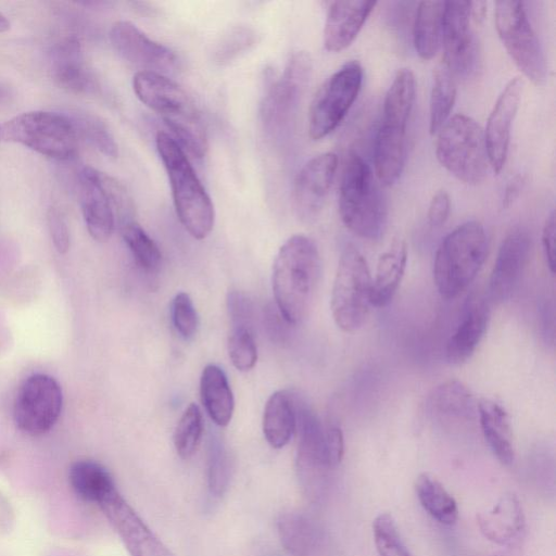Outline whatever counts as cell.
I'll return each mask as SVG.
<instances>
[{
    "mask_svg": "<svg viewBox=\"0 0 556 556\" xmlns=\"http://www.w3.org/2000/svg\"><path fill=\"white\" fill-rule=\"evenodd\" d=\"M277 531L281 544L292 556H330L331 545L326 530L304 514H281Z\"/></svg>",
    "mask_w": 556,
    "mask_h": 556,
    "instance_id": "603a6c76",
    "label": "cell"
},
{
    "mask_svg": "<svg viewBox=\"0 0 556 556\" xmlns=\"http://www.w3.org/2000/svg\"><path fill=\"white\" fill-rule=\"evenodd\" d=\"M8 96L5 88L0 84V102H2Z\"/></svg>",
    "mask_w": 556,
    "mask_h": 556,
    "instance_id": "11a10c76",
    "label": "cell"
},
{
    "mask_svg": "<svg viewBox=\"0 0 556 556\" xmlns=\"http://www.w3.org/2000/svg\"><path fill=\"white\" fill-rule=\"evenodd\" d=\"M98 507L114 528L130 556H175L147 527L118 490Z\"/></svg>",
    "mask_w": 556,
    "mask_h": 556,
    "instance_id": "e0dca14e",
    "label": "cell"
},
{
    "mask_svg": "<svg viewBox=\"0 0 556 556\" xmlns=\"http://www.w3.org/2000/svg\"><path fill=\"white\" fill-rule=\"evenodd\" d=\"M372 533L377 556H413L390 514L381 513L375 518Z\"/></svg>",
    "mask_w": 556,
    "mask_h": 556,
    "instance_id": "b9f144b4",
    "label": "cell"
},
{
    "mask_svg": "<svg viewBox=\"0 0 556 556\" xmlns=\"http://www.w3.org/2000/svg\"><path fill=\"white\" fill-rule=\"evenodd\" d=\"M443 62L457 77H468L478 63V47L471 26L470 1H446L443 7Z\"/></svg>",
    "mask_w": 556,
    "mask_h": 556,
    "instance_id": "9a60e30c",
    "label": "cell"
},
{
    "mask_svg": "<svg viewBox=\"0 0 556 556\" xmlns=\"http://www.w3.org/2000/svg\"><path fill=\"white\" fill-rule=\"evenodd\" d=\"M556 220L555 212L552 211L546 217L542 229V247L551 273H555L556 267Z\"/></svg>",
    "mask_w": 556,
    "mask_h": 556,
    "instance_id": "f907efd6",
    "label": "cell"
},
{
    "mask_svg": "<svg viewBox=\"0 0 556 556\" xmlns=\"http://www.w3.org/2000/svg\"><path fill=\"white\" fill-rule=\"evenodd\" d=\"M495 556H520V555H518L515 552H506V553L497 554Z\"/></svg>",
    "mask_w": 556,
    "mask_h": 556,
    "instance_id": "9f6ffc18",
    "label": "cell"
},
{
    "mask_svg": "<svg viewBox=\"0 0 556 556\" xmlns=\"http://www.w3.org/2000/svg\"><path fill=\"white\" fill-rule=\"evenodd\" d=\"M490 319L488 302L480 295L468 296L459 321L445 346L448 363L459 365L468 361L481 342Z\"/></svg>",
    "mask_w": 556,
    "mask_h": 556,
    "instance_id": "44dd1931",
    "label": "cell"
},
{
    "mask_svg": "<svg viewBox=\"0 0 556 556\" xmlns=\"http://www.w3.org/2000/svg\"><path fill=\"white\" fill-rule=\"evenodd\" d=\"M122 236L135 262L146 271H154L162 260L161 251L155 241L136 222L123 224Z\"/></svg>",
    "mask_w": 556,
    "mask_h": 556,
    "instance_id": "8d00e7d4",
    "label": "cell"
},
{
    "mask_svg": "<svg viewBox=\"0 0 556 556\" xmlns=\"http://www.w3.org/2000/svg\"><path fill=\"white\" fill-rule=\"evenodd\" d=\"M296 427L295 399L286 390L274 392L266 402L263 432L268 444L281 448L288 444Z\"/></svg>",
    "mask_w": 556,
    "mask_h": 556,
    "instance_id": "4dcf8cb0",
    "label": "cell"
},
{
    "mask_svg": "<svg viewBox=\"0 0 556 556\" xmlns=\"http://www.w3.org/2000/svg\"><path fill=\"white\" fill-rule=\"evenodd\" d=\"M228 354L238 370H251L257 361L254 332L245 329H231L228 338Z\"/></svg>",
    "mask_w": 556,
    "mask_h": 556,
    "instance_id": "7bdbcfd3",
    "label": "cell"
},
{
    "mask_svg": "<svg viewBox=\"0 0 556 556\" xmlns=\"http://www.w3.org/2000/svg\"><path fill=\"white\" fill-rule=\"evenodd\" d=\"M206 472L210 494L222 497L231 479V459L223 440L216 434L210 437Z\"/></svg>",
    "mask_w": 556,
    "mask_h": 556,
    "instance_id": "f35d334b",
    "label": "cell"
},
{
    "mask_svg": "<svg viewBox=\"0 0 556 556\" xmlns=\"http://www.w3.org/2000/svg\"><path fill=\"white\" fill-rule=\"evenodd\" d=\"M477 523L489 541L509 545L523 532L526 519L519 500L506 493L492 507L477 515Z\"/></svg>",
    "mask_w": 556,
    "mask_h": 556,
    "instance_id": "d4e9b609",
    "label": "cell"
},
{
    "mask_svg": "<svg viewBox=\"0 0 556 556\" xmlns=\"http://www.w3.org/2000/svg\"><path fill=\"white\" fill-rule=\"evenodd\" d=\"M531 240L522 228L511 230L503 240L490 276L489 296L493 302L508 300L517 289L526 267Z\"/></svg>",
    "mask_w": 556,
    "mask_h": 556,
    "instance_id": "ffe728a7",
    "label": "cell"
},
{
    "mask_svg": "<svg viewBox=\"0 0 556 556\" xmlns=\"http://www.w3.org/2000/svg\"><path fill=\"white\" fill-rule=\"evenodd\" d=\"M494 24L505 50L517 67L534 85H544L547 78L545 56L523 3L496 1Z\"/></svg>",
    "mask_w": 556,
    "mask_h": 556,
    "instance_id": "30bf717a",
    "label": "cell"
},
{
    "mask_svg": "<svg viewBox=\"0 0 556 556\" xmlns=\"http://www.w3.org/2000/svg\"><path fill=\"white\" fill-rule=\"evenodd\" d=\"M363 75L359 62L352 60L323 83L308 111V135L313 140L327 137L341 124L359 93Z\"/></svg>",
    "mask_w": 556,
    "mask_h": 556,
    "instance_id": "8fae6325",
    "label": "cell"
},
{
    "mask_svg": "<svg viewBox=\"0 0 556 556\" xmlns=\"http://www.w3.org/2000/svg\"><path fill=\"white\" fill-rule=\"evenodd\" d=\"M443 7L442 1L418 3L413 25V42L416 53L422 60L432 59L440 49Z\"/></svg>",
    "mask_w": 556,
    "mask_h": 556,
    "instance_id": "d6a6232c",
    "label": "cell"
},
{
    "mask_svg": "<svg viewBox=\"0 0 556 556\" xmlns=\"http://www.w3.org/2000/svg\"><path fill=\"white\" fill-rule=\"evenodd\" d=\"M320 275V255L312 238L294 235L280 247L273 266V292L275 305L292 326L309 315Z\"/></svg>",
    "mask_w": 556,
    "mask_h": 556,
    "instance_id": "6da1fadb",
    "label": "cell"
},
{
    "mask_svg": "<svg viewBox=\"0 0 556 556\" xmlns=\"http://www.w3.org/2000/svg\"><path fill=\"white\" fill-rule=\"evenodd\" d=\"M526 184V177L521 174L514 176L505 187L502 205L503 207H509L519 197L523 186Z\"/></svg>",
    "mask_w": 556,
    "mask_h": 556,
    "instance_id": "816d5d0a",
    "label": "cell"
},
{
    "mask_svg": "<svg viewBox=\"0 0 556 556\" xmlns=\"http://www.w3.org/2000/svg\"><path fill=\"white\" fill-rule=\"evenodd\" d=\"M200 395L212 421L219 427L227 426L232 418L235 400L227 376L219 366L210 364L204 367Z\"/></svg>",
    "mask_w": 556,
    "mask_h": 556,
    "instance_id": "f546056e",
    "label": "cell"
},
{
    "mask_svg": "<svg viewBox=\"0 0 556 556\" xmlns=\"http://www.w3.org/2000/svg\"><path fill=\"white\" fill-rule=\"evenodd\" d=\"M110 41L115 51L141 71L169 74L179 65L177 54L154 41L128 21H117L110 29Z\"/></svg>",
    "mask_w": 556,
    "mask_h": 556,
    "instance_id": "2e32d148",
    "label": "cell"
},
{
    "mask_svg": "<svg viewBox=\"0 0 556 556\" xmlns=\"http://www.w3.org/2000/svg\"><path fill=\"white\" fill-rule=\"evenodd\" d=\"M456 77L441 62L433 70L429 105V131L435 135L450 118L456 99Z\"/></svg>",
    "mask_w": 556,
    "mask_h": 556,
    "instance_id": "d590c367",
    "label": "cell"
},
{
    "mask_svg": "<svg viewBox=\"0 0 556 556\" xmlns=\"http://www.w3.org/2000/svg\"><path fill=\"white\" fill-rule=\"evenodd\" d=\"M79 199L88 232L99 242L111 238L115 214L123 217L132 212V202L124 186L91 166L80 172Z\"/></svg>",
    "mask_w": 556,
    "mask_h": 556,
    "instance_id": "9c48e42d",
    "label": "cell"
},
{
    "mask_svg": "<svg viewBox=\"0 0 556 556\" xmlns=\"http://www.w3.org/2000/svg\"><path fill=\"white\" fill-rule=\"evenodd\" d=\"M416 97V80L410 68H400L386 93L382 124L406 129Z\"/></svg>",
    "mask_w": 556,
    "mask_h": 556,
    "instance_id": "836d02e7",
    "label": "cell"
},
{
    "mask_svg": "<svg viewBox=\"0 0 556 556\" xmlns=\"http://www.w3.org/2000/svg\"><path fill=\"white\" fill-rule=\"evenodd\" d=\"M477 409L480 428L488 445L502 464L510 465L515 458V450L508 413L490 399L478 401Z\"/></svg>",
    "mask_w": 556,
    "mask_h": 556,
    "instance_id": "4316f807",
    "label": "cell"
},
{
    "mask_svg": "<svg viewBox=\"0 0 556 556\" xmlns=\"http://www.w3.org/2000/svg\"><path fill=\"white\" fill-rule=\"evenodd\" d=\"M48 229L55 250L65 254L71 244L68 225L63 212L55 206L49 208L47 214Z\"/></svg>",
    "mask_w": 556,
    "mask_h": 556,
    "instance_id": "bcb514c9",
    "label": "cell"
},
{
    "mask_svg": "<svg viewBox=\"0 0 556 556\" xmlns=\"http://www.w3.org/2000/svg\"><path fill=\"white\" fill-rule=\"evenodd\" d=\"M63 406L60 383L50 375L33 374L20 386L13 403V420L25 434L38 437L56 424Z\"/></svg>",
    "mask_w": 556,
    "mask_h": 556,
    "instance_id": "4fadbf2b",
    "label": "cell"
},
{
    "mask_svg": "<svg viewBox=\"0 0 556 556\" xmlns=\"http://www.w3.org/2000/svg\"><path fill=\"white\" fill-rule=\"evenodd\" d=\"M338 168V156L324 152L309 159L299 170L293 187V206L300 218L309 222L321 212Z\"/></svg>",
    "mask_w": 556,
    "mask_h": 556,
    "instance_id": "ac0fdd59",
    "label": "cell"
},
{
    "mask_svg": "<svg viewBox=\"0 0 556 556\" xmlns=\"http://www.w3.org/2000/svg\"><path fill=\"white\" fill-rule=\"evenodd\" d=\"M312 61L305 51L292 54L279 77L267 88L261 104L262 122L269 131H279L292 119L309 80Z\"/></svg>",
    "mask_w": 556,
    "mask_h": 556,
    "instance_id": "5bb4252c",
    "label": "cell"
},
{
    "mask_svg": "<svg viewBox=\"0 0 556 556\" xmlns=\"http://www.w3.org/2000/svg\"><path fill=\"white\" fill-rule=\"evenodd\" d=\"M0 137L60 161L76 155L79 139L67 114L48 111L16 115L0 126Z\"/></svg>",
    "mask_w": 556,
    "mask_h": 556,
    "instance_id": "ba28073f",
    "label": "cell"
},
{
    "mask_svg": "<svg viewBox=\"0 0 556 556\" xmlns=\"http://www.w3.org/2000/svg\"><path fill=\"white\" fill-rule=\"evenodd\" d=\"M415 490L421 506L433 519L447 526L456 522V501L437 478L420 473L415 481Z\"/></svg>",
    "mask_w": 556,
    "mask_h": 556,
    "instance_id": "e575fe53",
    "label": "cell"
},
{
    "mask_svg": "<svg viewBox=\"0 0 556 556\" xmlns=\"http://www.w3.org/2000/svg\"><path fill=\"white\" fill-rule=\"evenodd\" d=\"M427 404L434 417L466 421L478 417V402L459 380H447L437 386L429 394Z\"/></svg>",
    "mask_w": 556,
    "mask_h": 556,
    "instance_id": "f1b7e54d",
    "label": "cell"
},
{
    "mask_svg": "<svg viewBox=\"0 0 556 556\" xmlns=\"http://www.w3.org/2000/svg\"><path fill=\"white\" fill-rule=\"evenodd\" d=\"M68 483L78 498L97 506L117 490L109 470L91 459H79L71 465Z\"/></svg>",
    "mask_w": 556,
    "mask_h": 556,
    "instance_id": "1f68e13d",
    "label": "cell"
},
{
    "mask_svg": "<svg viewBox=\"0 0 556 556\" xmlns=\"http://www.w3.org/2000/svg\"><path fill=\"white\" fill-rule=\"evenodd\" d=\"M10 28V22L0 13V33L7 31Z\"/></svg>",
    "mask_w": 556,
    "mask_h": 556,
    "instance_id": "db71d44e",
    "label": "cell"
},
{
    "mask_svg": "<svg viewBox=\"0 0 556 556\" xmlns=\"http://www.w3.org/2000/svg\"><path fill=\"white\" fill-rule=\"evenodd\" d=\"M338 207L342 223L354 235L377 240L384 232L387 204L369 165L354 151L345 160Z\"/></svg>",
    "mask_w": 556,
    "mask_h": 556,
    "instance_id": "277c9868",
    "label": "cell"
},
{
    "mask_svg": "<svg viewBox=\"0 0 556 556\" xmlns=\"http://www.w3.org/2000/svg\"><path fill=\"white\" fill-rule=\"evenodd\" d=\"M406 264V243L396 239L378 260L375 277L371 278L372 306L384 307L392 301L404 276Z\"/></svg>",
    "mask_w": 556,
    "mask_h": 556,
    "instance_id": "83f0119b",
    "label": "cell"
},
{
    "mask_svg": "<svg viewBox=\"0 0 556 556\" xmlns=\"http://www.w3.org/2000/svg\"><path fill=\"white\" fill-rule=\"evenodd\" d=\"M437 135L435 155L439 163L464 184H481L490 167L481 126L466 114H456L446 121Z\"/></svg>",
    "mask_w": 556,
    "mask_h": 556,
    "instance_id": "8992f818",
    "label": "cell"
},
{
    "mask_svg": "<svg viewBox=\"0 0 556 556\" xmlns=\"http://www.w3.org/2000/svg\"><path fill=\"white\" fill-rule=\"evenodd\" d=\"M325 439L329 462L334 468L341 463L344 455V438L341 428L334 422L327 424Z\"/></svg>",
    "mask_w": 556,
    "mask_h": 556,
    "instance_id": "c3c4849f",
    "label": "cell"
},
{
    "mask_svg": "<svg viewBox=\"0 0 556 556\" xmlns=\"http://www.w3.org/2000/svg\"><path fill=\"white\" fill-rule=\"evenodd\" d=\"M523 79L516 76L507 81L488 117L484 141L489 164L495 174L505 166L514 119L520 106Z\"/></svg>",
    "mask_w": 556,
    "mask_h": 556,
    "instance_id": "d6986e66",
    "label": "cell"
},
{
    "mask_svg": "<svg viewBox=\"0 0 556 556\" xmlns=\"http://www.w3.org/2000/svg\"><path fill=\"white\" fill-rule=\"evenodd\" d=\"M172 321L176 331L185 339L194 337L199 318L197 309L190 295L186 292H179L175 295L170 304Z\"/></svg>",
    "mask_w": 556,
    "mask_h": 556,
    "instance_id": "ee69618b",
    "label": "cell"
},
{
    "mask_svg": "<svg viewBox=\"0 0 556 556\" xmlns=\"http://www.w3.org/2000/svg\"><path fill=\"white\" fill-rule=\"evenodd\" d=\"M488 254L484 227L468 220L447 233L439 244L433 262V281L445 299L460 294L473 281Z\"/></svg>",
    "mask_w": 556,
    "mask_h": 556,
    "instance_id": "5b68a950",
    "label": "cell"
},
{
    "mask_svg": "<svg viewBox=\"0 0 556 556\" xmlns=\"http://www.w3.org/2000/svg\"><path fill=\"white\" fill-rule=\"evenodd\" d=\"M50 70L55 84L67 91L91 93L97 89L96 79L85 64L76 36H67L52 47Z\"/></svg>",
    "mask_w": 556,
    "mask_h": 556,
    "instance_id": "7402d4cb",
    "label": "cell"
},
{
    "mask_svg": "<svg viewBox=\"0 0 556 556\" xmlns=\"http://www.w3.org/2000/svg\"><path fill=\"white\" fill-rule=\"evenodd\" d=\"M406 161V129L381 124L374 142V166L379 182L392 186L401 177Z\"/></svg>",
    "mask_w": 556,
    "mask_h": 556,
    "instance_id": "484cf974",
    "label": "cell"
},
{
    "mask_svg": "<svg viewBox=\"0 0 556 556\" xmlns=\"http://www.w3.org/2000/svg\"><path fill=\"white\" fill-rule=\"evenodd\" d=\"M257 41L256 31L249 26H232L220 36L213 49V60L218 64L237 59Z\"/></svg>",
    "mask_w": 556,
    "mask_h": 556,
    "instance_id": "60d3db41",
    "label": "cell"
},
{
    "mask_svg": "<svg viewBox=\"0 0 556 556\" xmlns=\"http://www.w3.org/2000/svg\"><path fill=\"white\" fill-rule=\"evenodd\" d=\"M298 450L296 475L304 495L318 502L325 495L329 472V462L325 426L306 403L295 400Z\"/></svg>",
    "mask_w": 556,
    "mask_h": 556,
    "instance_id": "7c38bea8",
    "label": "cell"
},
{
    "mask_svg": "<svg viewBox=\"0 0 556 556\" xmlns=\"http://www.w3.org/2000/svg\"><path fill=\"white\" fill-rule=\"evenodd\" d=\"M486 2L484 1H470V17L476 24H480L485 16Z\"/></svg>",
    "mask_w": 556,
    "mask_h": 556,
    "instance_id": "f5cc1de1",
    "label": "cell"
},
{
    "mask_svg": "<svg viewBox=\"0 0 556 556\" xmlns=\"http://www.w3.org/2000/svg\"><path fill=\"white\" fill-rule=\"evenodd\" d=\"M263 320L267 336L273 342L279 344L287 342L293 326L286 320L276 305L269 304L265 307Z\"/></svg>",
    "mask_w": 556,
    "mask_h": 556,
    "instance_id": "7dc6e473",
    "label": "cell"
},
{
    "mask_svg": "<svg viewBox=\"0 0 556 556\" xmlns=\"http://www.w3.org/2000/svg\"><path fill=\"white\" fill-rule=\"evenodd\" d=\"M203 417L201 409L191 403L181 415L174 432V445L182 459L190 458L202 438Z\"/></svg>",
    "mask_w": 556,
    "mask_h": 556,
    "instance_id": "ab89813d",
    "label": "cell"
},
{
    "mask_svg": "<svg viewBox=\"0 0 556 556\" xmlns=\"http://www.w3.org/2000/svg\"><path fill=\"white\" fill-rule=\"evenodd\" d=\"M78 137L84 138L109 157L118 155L117 143L106 124L97 115L87 112H73L68 115Z\"/></svg>",
    "mask_w": 556,
    "mask_h": 556,
    "instance_id": "74e56055",
    "label": "cell"
},
{
    "mask_svg": "<svg viewBox=\"0 0 556 556\" xmlns=\"http://www.w3.org/2000/svg\"><path fill=\"white\" fill-rule=\"evenodd\" d=\"M371 307L369 267L363 254L349 243L341 252L332 285V318L342 331L354 332L365 324Z\"/></svg>",
    "mask_w": 556,
    "mask_h": 556,
    "instance_id": "52a82bcc",
    "label": "cell"
},
{
    "mask_svg": "<svg viewBox=\"0 0 556 556\" xmlns=\"http://www.w3.org/2000/svg\"><path fill=\"white\" fill-rule=\"evenodd\" d=\"M376 4L375 1L364 0L330 2L324 26L325 48L331 52L346 49L358 35Z\"/></svg>",
    "mask_w": 556,
    "mask_h": 556,
    "instance_id": "cb8c5ba5",
    "label": "cell"
},
{
    "mask_svg": "<svg viewBox=\"0 0 556 556\" xmlns=\"http://www.w3.org/2000/svg\"><path fill=\"white\" fill-rule=\"evenodd\" d=\"M137 98L157 113L175 141L194 157L207 151V136L202 118L189 94L167 76L139 71L132 78Z\"/></svg>",
    "mask_w": 556,
    "mask_h": 556,
    "instance_id": "7a4b0ae2",
    "label": "cell"
},
{
    "mask_svg": "<svg viewBox=\"0 0 556 556\" xmlns=\"http://www.w3.org/2000/svg\"><path fill=\"white\" fill-rule=\"evenodd\" d=\"M451 212V198L445 190L437 191L430 200L428 207V222L432 227L445 224Z\"/></svg>",
    "mask_w": 556,
    "mask_h": 556,
    "instance_id": "681fc988",
    "label": "cell"
},
{
    "mask_svg": "<svg viewBox=\"0 0 556 556\" xmlns=\"http://www.w3.org/2000/svg\"><path fill=\"white\" fill-rule=\"evenodd\" d=\"M227 309L231 329H245L255 332L256 311L252 300L240 291L227 295Z\"/></svg>",
    "mask_w": 556,
    "mask_h": 556,
    "instance_id": "f6af8a7d",
    "label": "cell"
},
{
    "mask_svg": "<svg viewBox=\"0 0 556 556\" xmlns=\"http://www.w3.org/2000/svg\"><path fill=\"white\" fill-rule=\"evenodd\" d=\"M156 150L166 170L175 211L184 228L198 240L206 238L215 219L214 205L197 176L186 152L164 131L155 138Z\"/></svg>",
    "mask_w": 556,
    "mask_h": 556,
    "instance_id": "3957f363",
    "label": "cell"
}]
</instances>
